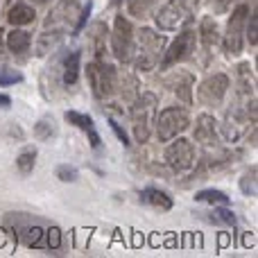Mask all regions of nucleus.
I'll return each instance as SVG.
<instances>
[{
	"mask_svg": "<svg viewBox=\"0 0 258 258\" xmlns=\"http://www.w3.org/2000/svg\"><path fill=\"white\" fill-rule=\"evenodd\" d=\"M165 50V36L154 32L152 27H143L138 32V36L134 39V52L132 61L136 66V71H154L161 61V54Z\"/></svg>",
	"mask_w": 258,
	"mask_h": 258,
	"instance_id": "obj_1",
	"label": "nucleus"
},
{
	"mask_svg": "<svg viewBox=\"0 0 258 258\" xmlns=\"http://www.w3.org/2000/svg\"><path fill=\"white\" fill-rule=\"evenodd\" d=\"M202 0H168L156 12V25L163 32H177L195 21Z\"/></svg>",
	"mask_w": 258,
	"mask_h": 258,
	"instance_id": "obj_2",
	"label": "nucleus"
},
{
	"mask_svg": "<svg viewBox=\"0 0 258 258\" xmlns=\"http://www.w3.org/2000/svg\"><path fill=\"white\" fill-rule=\"evenodd\" d=\"M156 118V95L145 91L138 93L136 100L132 102V125H134V138L136 143H147L152 134V125Z\"/></svg>",
	"mask_w": 258,
	"mask_h": 258,
	"instance_id": "obj_3",
	"label": "nucleus"
},
{
	"mask_svg": "<svg viewBox=\"0 0 258 258\" xmlns=\"http://www.w3.org/2000/svg\"><path fill=\"white\" fill-rule=\"evenodd\" d=\"M86 77H89L91 91L98 100H107L116 93V82H118V73L111 63H107L104 59H93L86 66Z\"/></svg>",
	"mask_w": 258,
	"mask_h": 258,
	"instance_id": "obj_4",
	"label": "nucleus"
},
{
	"mask_svg": "<svg viewBox=\"0 0 258 258\" xmlns=\"http://www.w3.org/2000/svg\"><path fill=\"white\" fill-rule=\"evenodd\" d=\"M154 125H156V136H159V141L168 143L190 127V116H188V111L181 107H168L154 118Z\"/></svg>",
	"mask_w": 258,
	"mask_h": 258,
	"instance_id": "obj_5",
	"label": "nucleus"
},
{
	"mask_svg": "<svg viewBox=\"0 0 258 258\" xmlns=\"http://www.w3.org/2000/svg\"><path fill=\"white\" fill-rule=\"evenodd\" d=\"M111 50L113 57L122 63L132 61V52H134V27L122 14H118L113 21V30H111Z\"/></svg>",
	"mask_w": 258,
	"mask_h": 258,
	"instance_id": "obj_6",
	"label": "nucleus"
},
{
	"mask_svg": "<svg viewBox=\"0 0 258 258\" xmlns=\"http://www.w3.org/2000/svg\"><path fill=\"white\" fill-rule=\"evenodd\" d=\"M197 48V32L186 30L163 50V59H161V71H168V68L177 66L179 61H186Z\"/></svg>",
	"mask_w": 258,
	"mask_h": 258,
	"instance_id": "obj_7",
	"label": "nucleus"
},
{
	"mask_svg": "<svg viewBox=\"0 0 258 258\" xmlns=\"http://www.w3.org/2000/svg\"><path fill=\"white\" fill-rule=\"evenodd\" d=\"M247 16H249V7L247 5H240V7L233 9L231 18L227 23V32L222 36V43H224V50L229 54H240L242 52V34H245V23H247Z\"/></svg>",
	"mask_w": 258,
	"mask_h": 258,
	"instance_id": "obj_8",
	"label": "nucleus"
},
{
	"mask_svg": "<svg viewBox=\"0 0 258 258\" xmlns=\"http://www.w3.org/2000/svg\"><path fill=\"white\" fill-rule=\"evenodd\" d=\"M170 143V141H168ZM163 159L172 172H186L195 165V147L188 138H177L163 152Z\"/></svg>",
	"mask_w": 258,
	"mask_h": 258,
	"instance_id": "obj_9",
	"label": "nucleus"
},
{
	"mask_svg": "<svg viewBox=\"0 0 258 258\" xmlns=\"http://www.w3.org/2000/svg\"><path fill=\"white\" fill-rule=\"evenodd\" d=\"M7 224L14 229L16 238L25 247H43V229L41 224H36L32 218H27L25 213H9Z\"/></svg>",
	"mask_w": 258,
	"mask_h": 258,
	"instance_id": "obj_10",
	"label": "nucleus"
},
{
	"mask_svg": "<svg viewBox=\"0 0 258 258\" xmlns=\"http://www.w3.org/2000/svg\"><path fill=\"white\" fill-rule=\"evenodd\" d=\"M229 91V77L224 73L209 75L200 86H197V102L204 107H220Z\"/></svg>",
	"mask_w": 258,
	"mask_h": 258,
	"instance_id": "obj_11",
	"label": "nucleus"
},
{
	"mask_svg": "<svg viewBox=\"0 0 258 258\" xmlns=\"http://www.w3.org/2000/svg\"><path fill=\"white\" fill-rule=\"evenodd\" d=\"M80 12L82 9H77V0H61V3L50 12V16L45 18V27L66 32L68 27H71V23L75 21V16H80Z\"/></svg>",
	"mask_w": 258,
	"mask_h": 258,
	"instance_id": "obj_12",
	"label": "nucleus"
},
{
	"mask_svg": "<svg viewBox=\"0 0 258 258\" xmlns=\"http://www.w3.org/2000/svg\"><path fill=\"white\" fill-rule=\"evenodd\" d=\"M168 89L181 100L183 104H192V89H195V77L186 71H174L172 75L165 77Z\"/></svg>",
	"mask_w": 258,
	"mask_h": 258,
	"instance_id": "obj_13",
	"label": "nucleus"
},
{
	"mask_svg": "<svg viewBox=\"0 0 258 258\" xmlns=\"http://www.w3.org/2000/svg\"><path fill=\"white\" fill-rule=\"evenodd\" d=\"M63 118H66V122H71L73 127H77L80 132H84V136L89 138V143H91V147H93V150H100V147H102V138H100L98 129H95L93 118H91L89 113L66 111V113H63Z\"/></svg>",
	"mask_w": 258,
	"mask_h": 258,
	"instance_id": "obj_14",
	"label": "nucleus"
},
{
	"mask_svg": "<svg viewBox=\"0 0 258 258\" xmlns=\"http://www.w3.org/2000/svg\"><path fill=\"white\" fill-rule=\"evenodd\" d=\"M247 120H249V113H242L238 104H231V109L227 111V118H224V125H222V134L229 143H236L240 138L242 129H245Z\"/></svg>",
	"mask_w": 258,
	"mask_h": 258,
	"instance_id": "obj_15",
	"label": "nucleus"
},
{
	"mask_svg": "<svg viewBox=\"0 0 258 258\" xmlns=\"http://www.w3.org/2000/svg\"><path fill=\"white\" fill-rule=\"evenodd\" d=\"M215 118L209 113L197 116V125H195V141L202 143L204 147H215L218 145V129H215Z\"/></svg>",
	"mask_w": 258,
	"mask_h": 258,
	"instance_id": "obj_16",
	"label": "nucleus"
},
{
	"mask_svg": "<svg viewBox=\"0 0 258 258\" xmlns=\"http://www.w3.org/2000/svg\"><path fill=\"white\" fill-rule=\"evenodd\" d=\"M141 202L145 206H152V209H156V211H170V209H172V197H170L165 190H161V188H154V186L141 190Z\"/></svg>",
	"mask_w": 258,
	"mask_h": 258,
	"instance_id": "obj_17",
	"label": "nucleus"
},
{
	"mask_svg": "<svg viewBox=\"0 0 258 258\" xmlns=\"http://www.w3.org/2000/svg\"><path fill=\"white\" fill-rule=\"evenodd\" d=\"M200 41L202 45H204L206 50H215L220 45V41H222V36H220L218 32V23H215L213 16H204L200 23Z\"/></svg>",
	"mask_w": 258,
	"mask_h": 258,
	"instance_id": "obj_18",
	"label": "nucleus"
},
{
	"mask_svg": "<svg viewBox=\"0 0 258 258\" xmlns=\"http://www.w3.org/2000/svg\"><path fill=\"white\" fill-rule=\"evenodd\" d=\"M107 34H109V27L102 21L93 23L89 27V41L95 52V59H104V54H107Z\"/></svg>",
	"mask_w": 258,
	"mask_h": 258,
	"instance_id": "obj_19",
	"label": "nucleus"
},
{
	"mask_svg": "<svg viewBox=\"0 0 258 258\" xmlns=\"http://www.w3.org/2000/svg\"><path fill=\"white\" fill-rule=\"evenodd\" d=\"M77 80H80V52L75 50V52H68L61 61V82L66 89H71L77 84Z\"/></svg>",
	"mask_w": 258,
	"mask_h": 258,
	"instance_id": "obj_20",
	"label": "nucleus"
},
{
	"mask_svg": "<svg viewBox=\"0 0 258 258\" xmlns=\"http://www.w3.org/2000/svg\"><path fill=\"white\" fill-rule=\"evenodd\" d=\"M7 48L12 50L14 54H25L27 50H30V45H32V34L30 32H25V30H12L7 34Z\"/></svg>",
	"mask_w": 258,
	"mask_h": 258,
	"instance_id": "obj_21",
	"label": "nucleus"
},
{
	"mask_svg": "<svg viewBox=\"0 0 258 258\" xmlns=\"http://www.w3.org/2000/svg\"><path fill=\"white\" fill-rule=\"evenodd\" d=\"M34 9L30 7V5H25V3H16L12 9H9V14H7V21L12 23L14 27H18V25H27V23H32L34 21Z\"/></svg>",
	"mask_w": 258,
	"mask_h": 258,
	"instance_id": "obj_22",
	"label": "nucleus"
},
{
	"mask_svg": "<svg viewBox=\"0 0 258 258\" xmlns=\"http://www.w3.org/2000/svg\"><path fill=\"white\" fill-rule=\"evenodd\" d=\"M116 91H120V95H122V100H125V102H134V100H136V95H138L136 77H134L132 73H122V75H118Z\"/></svg>",
	"mask_w": 258,
	"mask_h": 258,
	"instance_id": "obj_23",
	"label": "nucleus"
},
{
	"mask_svg": "<svg viewBox=\"0 0 258 258\" xmlns=\"http://www.w3.org/2000/svg\"><path fill=\"white\" fill-rule=\"evenodd\" d=\"M202 215L204 220H209L211 224H220V227H236V213L229 209H224V206H215L213 211H209V213H197Z\"/></svg>",
	"mask_w": 258,
	"mask_h": 258,
	"instance_id": "obj_24",
	"label": "nucleus"
},
{
	"mask_svg": "<svg viewBox=\"0 0 258 258\" xmlns=\"http://www.w3.org/2000/svg\"><path fill=\"white\" fill-rule=\"evenodd\" d=\"M61 36H63L61 30H52V32L45 30L43 34L36 39V54H39V57H43V54L52 52V48H57V45H59Z\"/></svg>",
	"mask_w": 258,
	"mask_h": 258,
	"instance_id": "obj_25",
	"label": "nucleus"
},
{
	"mask_svg": "<svg viewBox=\"0 0 258 258\" xmlns=\"http://www.w3.org/2000/svg\"><path fill=\"white\" fill-rule=\"evenodd\" d=\"M197 202H204V204H213V206H227L231 202V197L224 190H215V188H206V190H200L195 195Z\"/></svg>",
	"mask_w": 258,
	"mask_h": 258,
	"instance_id": "obj_26",
	"label": "nucleus"
},
{
	"mask_svg": "<svg viewBox=\"0 0 258 258\" xmlns=\"http://www.w3.org/2000/svg\"><path fill=\"white\" fill-rule=\"evenodd\" d=\"M34 163H36V147H25L21 154L16 156V168L21 174H30L34 170Z\"/></svg>",
	"mask_w": 258,
	"mask_h": 258,
	"instance_id": "obj_27",
	"label": "nucleus"
},
{
	"mask_svg": "<svg viewBox=\"0 0 258 258\" xmlns=\"http://www.w3.org/2000/svg\"><path fill=\"white\" fill-rule=\"evenodd\" d=\"M34 136L39 138V141H50L52 136H57V125H54L52 118L50 116L41 118V120L34 125Z\"/></svg>",
	"mask_w": 258,
	"mask_h": 258,
	"instance_id": "obj_28",
	"label": "nucleus"
},
{
	"mask_svg": "<svg viewBox=\"0 0 258 258\" xmlns=\"http://www.w3.org/2000/svg\"><path fill=\"white\" fill-rule=\"evenodd\" d=\"M256 177H258V168H256V165H251V168L247 170V172L242 174V179H240V190H242V195L256 197Z\"/></svg>",
	"mask_w": 258,
	"mask_h": 258,
	"instance_id": "obj_29",
	"label": "nucleus"
},
{
	"mask_svg": "<svg viewBox=\"0 0 258 258\" xmlns=\"http://www.w3.org/2000/svg\"><path fill=\"white\" fill-rule=\"evenodd\" d=\"M57 179L63 183H75L77 179H80V172H77V168H73V165L61 163V165H57Z\"/></svg>",
	"mask_w": 258,
	"mask_h": 258,
	"instance_id": "obj_30",
	"label": "nucleus"
},
{
	"mask_svg": "<svg viewBox=\"0 0 258 258\" xmlns=\"http://www.w3.org/2000/svg\"><path fill=\"white\" fill-rule=\"evenodd\" d=\"M23 82V73L14 68H0V86H12Z\"/></svg>",
	"mask_w": 258,
	"mask_h": 258,
	"instance_id": "obj_31",
	"label": "nucleus"
},
{
	"mask_svg": "<svg viewBox=\"0 0 258 258\" xmlns=\"http://www.w3.org/2000/svg\"><path fill=\"white\" fill-rule=\"evenodd\" d=\"M43 238H45L43 247H48V249H59V245H61V231L57 227H50L43 233Z\"/></svg>",
	"mask_w": 258,
	"mask_h": 258,
	"instance_id": "obj_32",
	"label": "nucleus"
},
{
	"mask_svg": "<svg viewBox=\"0 0 258 258\" xmlns=\"http://www.w3.org/2000/svg\"><path fill=\"white\" fill-rule=\"evenodd\" d=\"M91 9H93V3H86L84 7H82V12H80V18H77V23H75V27H73V32H75V34H80L82 32V27L86 25V23H89V16H91Z\"/></svg>",
	"mask_w": 258,
	"mask_h": 258,
	"instance_id": "obj_33",
	"label": "nucleus"
},
{
	"mask_svg": "<svg viewBox=\"0 0 258 258\" xmlns=\"http://www.w3.org/2000/svg\"><path fill=\"white\" fill-rule=\"evenodd\" d=\"M109 125H111V129L116 132V136H118V141L122 143V145H129V136H127V132L120 127V122L116 120V118H109Z\"/></svg>",
	"mask_w": 258,
	"mask_h": 258,
	"instance_id": "obj_34",
	"label": "nucleus"
},
{
	"mask_svg": "<svg viewBox=\"0 0 258 258\" xmlns=\"http://www.w3.org/2000/svg\"><path fill=\"white\" fill-rule=\"evenodd\" d=\"M209 5H211V12L224 14V12H229V7L233 5V0H209Z\"/></svg>",
	"mask_w": 258,
	"mask_h": 258,
	"instance_id": "obj_35",
	"label": "nucleus"
},
{
	"mask_svg": "<svg viewBox=\"0 0 258 258\" xmlns=\"http://www.w3.org/2000/svg\"><path fill=\"white\" fill-rule=\"evenodd\" d=\"M247 18H249V16H247ZM247 41H249L251 45L258 43V36H256V12L251 14L249 23H247Z\"/></svg>",
	"mask_w": 258,
	"mask_h": 258,
	"instance_id": "obj_36",
	"label": "nucleus"
},
{
	"mask_svg": "<svg viewBox=\"0 0 258 258\" xmlns=\"http://www.w3.org/2000/svg\"><path fill=\"white\" fill-rule=\"evenodd\" d=\"M7 132H9V136H12V138H16V141H23V129L18 127V125H14V122H12V125L7 127Z\"/></svg>",
	"mask_w": 258,
	"mask_h": 258,
	"instance_id": "obj_37",
	"label": "nucleus"
},
{
	"mask_svg": "<svg viewBox=\"0 0 258 258\" xmlns=\"http://www.w3.org/2000/svg\"><path fill=\"white\" fill-rule=\"evenodd\" d=\"M9 104H12V98H9V95H5V93H0V109H7Z\"/></svg>",
	"mask_w": 258,
	"mask_h": 258,
	"instance_id": "obj_38",
	"label": "nucleus"
},
{
	"mask_svg": "<svg viewBox=\"0 0 258 258\" xmlns=\"http://www.w3.org/2000/svg\"><path fill=\"white\" fill-rule=\"evenodd\" d=\"M5 32H0V52H3V48H5Z\"/></svg>",
	"mask_w": 258,
	"mask_h": 258,
	"instance_id": "obj_39",
	"label": "nucleus"
},
{
	"mask_svg": "<svg viewBox=\"0 0 258 258\" xmlns=\"http://www.w3.org/2000/svg\"><path fill=\"white\" fill-rule=\"evenodd\" d=\"M120 3H125V0H111V5H120Z\"/></svg>",
	"mask_w": 258,
	"mask_h": 258,
	"instance_id": "obj_40",
	"label": "nucleus"
},
{
	"mask_svg": "<svg viewBox=\"0 0 258 258\" xmlns=\"http://www.w3.org/2000/svg\"><path fill=\"white\" fill-rule=\"evenodd\" d=\"M34 3H48V0H34Z\"/></svg>",
	"mask_w": 258,
	"mask_h": 258,
	"instance_id": "obj_41",
	"label": "nucleus"
}]
</instances>
